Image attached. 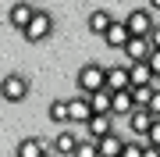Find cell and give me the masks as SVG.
I'll return each mask as SVG.
<instances>
[{
	"label": "cell",
	"mask_w": 160,
	"mask_h": 157,
	"mask_svg": "<svg viewBox=\"0 0 160 157\" xmlns=\"http://www.w3.org/2000/svg\"><path fill=\"white\" fill-rule=\"evenodd\" d=\"M157 118L149 114V107H135L128 114V128H132V136H149V128H153Z\"/></svg>",
	"instance_id": "11"
},
{
	"label": "cell",
	"mask_w": 160,
	"mask_h": 157,
	"mask_svg": "<svg viewBox=\"0 0 160 157\" xmlns=\"http://www.w3.org/2000/svg\"><path fill=\"white\" fill-rule=\"evenodd\" d=\"M146 157H160V150L157 146H146Z\"/></svg>",
	"instance_id": "26"
},
{
	"label": "cell",
	"mask_w": 160,
	"mask_h": 157,
	"mask_svg": "<svg viewBox=\"0 0 160 157\" xmlns=\"http://www.w3.org/2000/svg\"><path fill=\"white\" fill-rule=\"evenodd\" d=\"M50 157H57V154H50Z\"/></svg>",
	"instance_id": "28"
},
{
	"label": "cell",
	"mask_w": 160,
	"mask_h": 157,
	"mask_svg": "<svg viewBox=\"0 0 160 157\" xmlns=\"http://www.w3.org/2000/svg\"><path fill=\"white\" fill-rule=\"evenodd\" d=\"M86 25H89V32H92V36H100V39H103V36H107V29L114 25V14L100 7V11H92V14H89V22H86Z\"/></svg>",
	"instance_id": "14"
},
{
	"label": "cell",
	"mask_w": 160,
	"mask_h": 157,
	"mask_svg": "<svg viewBox=\"0 0 160 157\" xmlns=\"http://www.w3.org/2000/svg\"><path fill=\"white\" fill-rule=\"evenodd\" d=\"M125 143H128V139H118V136L110 132L107 139H100V143H96V146H100V157H121V150H125Z\"/></svg>",
	"instance_id": "17"
},
{
	"label": "cell",
	"mask_w": 160,
	"mask_h": 157,
	"mask_svg": "<svg viewBox=\"0 0 160 157\" xmlns=\"http://www.w3.org/2000/svg\"><path fill=\"white\" fill-rule=\"evenodd\" d=\"M89 104H92L96 114H110V107H114V93H110V89H100V93L89 97Z\"/></svg>",
	"instance_id": "18"
},
{
	"label": "cell",
	"mask_w": 160,
	"mask_h": 157,
	"mask_svg": "<svg viewBox=\"0 0 160 157\" xmlns=\"http://www.w3.org/2000/svg\"><path fill=\"white\" fill-rule=\"evenodd\" d=\"M149 68H153V75L160 79V50H153V57H149Z\"/></svg>",
	"instance_id": "24"
},
{
	"label": "cell",
	"mask_w": 160,
	"mask_h": 157,
	"mask_svg": "<svg viewBox=\"0 0 160 157\" xmlns=\"http://www.w3.org/2000/svg\"><path fill=\"white\" fill-rule=\"evenodd\" d=\"M36 18V7L29 4V0H14V4H7V22L14 25L18 32H25L29 29V22Z\"/></svg>",
	"instance_id": "5"
},
{
	"label": "cell",
	"mask_w": 160,
	"mask_h": 157,
	"mask_svg": "<svg viewBox=\"0 0 160 157\" xmlns=\"http://www.w3.org/2000/svg\"><path fill=\"white\" fill-rule=\"evenodd\" d=\"M11 4H14V0H11Z\"/></svg>",
	"instance_id": "29"
},
{
	"label": "cell",
	"mask_w": 160,
	"mask_h": 157,
	"mask_svg": "<svg viewBox=\"0 0 160 157\" xmlns=\"http://www.w3.org/2000/svg\"><path fill=\"white\" fill-rule=\"evenodd\" d=\"M121 157H146V146L139 143V139H128L125 150H121Z\"/></svg>",
	"instance_id": "20"
},
{
	"label": "cell",
	"mask_w": 160,
	"mask_h": 157,
	"mask_svg": "<svg viewBox=\"0 0 160 157\" xmlns=\"http://www.w3.org/2000/svg\"><path fill=\"white\" fill-rule=\"evenodd\" d=\"M75 86H78L82 97H92V93H100V89H107V68H103V64H92V61L82 64Z\"/></svg>",
	"instance_id": "1"
},
{
	"label": "cell",
	"mask_w": 160,
	"mask_h": 157,
	"mask_svg": "<svg viewBox=\"0 0 160 157\" xmlns=\"http://www.w3.org/2000/svg\"><path fill=\"white\" fill-rule=\"evenodd\" d=\"M68 114H71V125H89L92 122V104H89V97H82V93H75L68 100Z\"/></svg>",
	"instance_id": "6"
},
{
	"label": "cell",
	"mask_w": 160,
	"mask_h": 157,
	"mask_svg": "<svg viewBox=\"0 0 160 157\" xmlns=\"http://www.w3.org/2000/svg\"><path fill=\"white\" fill-rule=\"evenodd\" d=\"M149 43H153V50H160V25H157L153 32H149Z\"/></svg>",
	"instance_id": "25"
},
{
	"label": "cell",
	"mask_w": 160,
	"mask_h": 157,
	"mask_svg": "<svg viewBox=\"0 0 160 157\" xmlns=\"http://www.w3.org/2000/svg\"><path fill=\"white\" fill-rule=\"evenodd\" d=\"M22 36H25L29 43H43V39H50V36H53V18L46 14V11H36V18L29 22V29H25Z\"/></svg>",
	"instance_id": "4"
},
{
	"label": "cell",
	"mask_w": 160,
	"mask_h": 157,
	"mask_svg": "<svg viewBox=\"0 0 160 157\" xmlns=\"http://www.w3.org/2000/svg\"><path fill=\"white\" fill-rule=\"evenodd\" d=\"M149 11H160V0H149Z\"/></svg>",
	"instance_id": "27"
},
{
	"label": "cell",
	"mask_w": 160,
	"mask_h": 157,
	"mask_svg": "<svg viewBox=\"0 0 160 157\" xmlns=\"http://www.w3.org/2000/svg\"><path fill=\"white\" fill-rule=\"evenodd\" d=\"M107 89H110V93L132 89V68H128V64H110V68H107Z\"/></svg>",
	"instance_id": "8"
},
{
	"label": "cell",
	"mask_w": 160,
	"mask_h": 157,
	"mask_svg": "<svg viewBox=\"0 0 160 157\" xmlns=\"http://www.w3.org/2000/svg\"><path fill=\"white\" fill-rule=\"evenodd\" d=\"M75 157H100V146L92 143V139H82V143H78V154H75Z\"/></svg>",
	"instance_id": "21"
},
{
	"label": "cell",
	"mask_w": 160,
	"mask_h": 157,
	"mask_svg": "<svg viewBox=\"0 0 160 157\" xmlns=\"http://www.w3.org/2000/svg\"><path fill=\"white\" fill-rule=\"evenodd\" d=\"M146 139H149V146H157V150H160V122H153V128H149Z\"/></svg>",
	"instance_id": "22"
},
{
	"label": "cell",
	"mask_w": 160,
	"mask_h": 157,
	"mask_svg": "<svg viewBox=\"0 0 160 157\" xmlns=\"http://www.w3.org/2000/svg\"><path fill=\"white\" fill-rule=\"evenodd\" d=\"M125 54H128V64H142V61L153 57V43H149V39H139V36H132V43L125 47Z\"/></svg>",
	"instance_id": "12"
},
{
	"label": "cell",
	"mask_w": 160,
	"mask_h": 157,
	"mask_svg": "<svg viewBox=\"0 0 160 157\" xmlns=\"http://www.w3.org/2000/svg\"><path fill=\"white\" fill-rule=\"evenodd\" d=\"M78 143H82L78 136L64 128V132L53 136V154H57V157H75V154H78Z\"/></svg>",
	"instance_id": "13"
},
{
	"label": "cell",
	"mask_w": 160,
	"mask_h": 157,
	"mask_svg": "<svg viewBox=\"0 0 160 157\" xmlns=\"http://www.w3.org/2000/svg\"><path fill=\"white\" fill-rule=\"evenodd\" d=\"M86 132H89V139H92V143L107 139V136L114 132V114H92V122L86 125Z\"/></svg>",
	"instance_id": "9"
},
{
	"label": "cell",
	"mask_w": 160,
	"mask_h": 157,
	"mask_svg": "<svg viewBox=\"0 0 160 157\" xmlns=\"http://www.w3.org/2000/svg\"><path fill=\"white\" fill-rule=\"evenodd\" d=\"M149 114H153L157 122H160V89H157V93H153V100H149Z\"/></svg>",
	"instance_id": "23"
},
{
	"label": "cell",
	"mask_w": 160,
	"mask_h": 157,
	"mask_svg": "<svg viewBox=\"0 0 160 157\" xmlns=\"http://www.w3.org/2000/svg\"><path fill=\"white\" fill-rule=\"evenodd\" d=\"M53 154V143L50 139H36V136H25L22 143H18L14 157H50Z\"/></svg>",
	"instance_id": "7"
},
{
	"label": "cell",
	"mask_w": 160,
	"mask_h": 157,
	"mask_svg": "<svg viewBox=\"0 0 160 157\" xmlns=\"http://www.w3.org/2000/svg\"><path fill=\"white\" fill-rule=\"evenodd\" d=\"M139 104H135V97H132V89H125V93H114V107H110V114H132Z\"/></svg>",
	"instance_id": "16"
},
{
	"label": "cell",
	"mask_w": 160,
	"mask_h": 157,
	"mask_svg": "<svg viewBox=\"0 0 160 157\" xmlns=\"http://www.w3.org/2000/svg\"><path fill=\"white\" fill-rule=\"evenodd\" d=\"M128 68H132V89H139V86H153V82H157L153 68H149V61H142V64H128Z\"/></svg>",
	"instance_id": "15"
},
{
	"label": "cell",
	"mask_w": 160,
	"mask_h": 157,
	"mask_svg": "<svg viewBox=\"0 0 160 157\" xmlns=\"http://www.w3.org/2000/svg\"><path fill=\"white\" fill-rule=\"evenodd\" d=\"M46 114H50V122H57V125H68V122H71V114H68V100H50Z\"/></svg>",
	"instance_id": "19"
},
{
	"label": "cell",
	"mask_w": 160,
	"mask_h": 157,
	"mask_svg": "<svg viewBox=\"0 0 160 157\" xmlns=\"http://www.w3.org/2000/svg\"><path fill=\"white\" fill-rule=\"evenodd\" d=\"M125 25L132 29V36H139V39H149V32L157 29V25H153V11H149V7H132V11L125 14Z\"/></svg>",
	"instance_id": "2"
},
{
	"label": "cell",
	"mask_w": 160,
	"mask_h": 157,
	"mask_svg": "<svg viewBox=\"0 0 160 157\" xmlns=\"http://www.w3.org/2000/svg\"><path fill=\"white\" fill-rule=\"evenodd\" d=\"M103 39H107V47H114V50H125L128 43H132V29L125 25V18H121V22L114 18V25L107 29V36H103Z\"/></svg>",
	"instance_id": "10"
},
{
	"label": "cell",
	"mask_w": 160,
	"mask_h": 157,
	"mask_svg": "<svg viewBox=\"0 0 160 157\" xmlns=\"http://www.w3.org/2000/svg\"><path fill=\"white\" fill-rule=\"evenodd\" d=\"M0 89H4V100H7V104H22V100L25 97H29V79H25V75H18V71H7V75H4V86H0Z\"/></svg>",
	"instance_id": "3"
}]
</instances>
